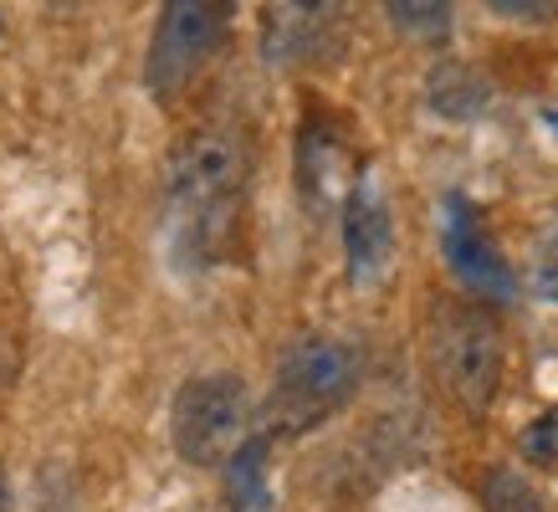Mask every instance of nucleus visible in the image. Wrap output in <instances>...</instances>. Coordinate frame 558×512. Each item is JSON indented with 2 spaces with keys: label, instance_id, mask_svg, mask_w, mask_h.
Listing matches in <instances>:
<instances>
[{
  "label": "nucleus",
  "instance_id": "14",
  "mask_svg": "<svg viewBox=\"0 0 558 512\" xmlns=\"http://www.w3.org/2000/svg\"><path fill=\"white\" fill-rule=\"evenodd\" d=\"M518 446H523L527 461H538V466H558V405L543 410L538 420L523 430V441Z\"/></svg>",
  "mask_w": 558,
  "mask_h": 512
},
{
  "label": "nucleus",
  "instance_id": "9",
  "mask_svg": "<svg viewBox=\"0 0 558 512\" xmlns=\"http://www.w3.org/2000/svg\"><path fill=\"white\" fill-rule=\"evenodd\" d=\"M333 5H271L267 11V57L271 62H303L323 47V32L333 26Z\"/></svg>",
  "mask_w": 558,
  "mask_h": 512
},
{
  "label": "nucleus",
  "instance_id": "7",
  "mask_svg": "<svg viewBox=\"0 0 558 512\" xmlns=\"http://www.w3.org/2000/svg\"><path fill=\"white\" fill-rule=\"evenodd\" d=\"M343 252H349L354 282L385 277L389 252H395V225H389V205L374 185V174H359V185L343 200Z\"/></svg>",
  "mask_w": 558,
  "mask_h": 512
},
{
  "label": "nucleus",
  "instance_id": "15",
  "mask_svg": "<svg viewBox=\"0 0 558 512\" xmlns=\"http://www.w3.org/2000/svg\"><path fill=\"white\" fill-rule=\"evenodd\" d=\"M492 16H508V21H554L558 16V0H492L487 5Z\"/></svg>",
  "mask_w": 558,
  "mask_h": 512
},
{
  "label": "nucleus",
  "instance_id": "19",
  "mask_svg": "<svg viewBox=\"0 0 558 512\" xmlns=\"http://www.w3.org/2000/svg\"><path fill=\"white\" fill-rule=\"evenodd\" d=\"M0 32H5V21H0Z\"/></svg>",
  "mask_w": 558,
  "mask_h": 512
},
{
  "label": "nucleus",
  "instance_id": "13",
  "mask_svg": "<svg viewBox=\"0 0 558 512\" xmlns=\"http://www.w3.org/2000/svg\"><path fill=\"white\" fill-rule=\"evenodd\" d=\"M487 512H543V502H538V492L527 487L523 472L492 466L487 472Z\"/></svg>",
  "mask_w": 558,
  "mask_h": 512
},
{
  "label": "nucleus",
  "instance_id": "12",
  "mask_svg": "<svg viewBox=\"0 0 558 512\" xmlns=\"http://www.w3.org/2000/svg\"><path fill=\"white\" fill-rule=\"evenodd\" d=\"M385 11L405 36H421V41H440V36H451V5H440V0H425V5L395 0V5H385Z\"/></svg>",
  "mask_w": 558,
  "mask_h": 512
},
{
  "label": "nucleus",
  "instance_id": "6",
  "mask_svg": "<svg viewBox=\"0 0 558 512\" xmlns=\"http://www.w3.org/2000/svg\"><path fill=\"white\" fill-rule=\"evenodd\" d=\"M440 246H446L451 277L472 292L476 303H512V267L502 261L482 210L466 195L440 200Z\"/></svg>",
  "mask_w": 558,
  "mask_h": 512
},
{
  "label": "nucleus",
  "instance_id": "18",
  "mask_svg": "<svg viewBox=\"0 0 558 512\" xmlns=\"http://www.w3.org/2000/svg\"><path fill=\"white\" fill-rule=\"evenodd\" d=\"M543 123H548V129H554V134H558V98L548 102V108H543Z\"/></svg>",
  "mask_w": 558,
  "mask_h": 512
},
{
  "label": "nucleus",
  "instance_id": "11",
  "mask_svg": "<svg viewBox=\"0 0 558 512\" xmlns=\"http://www.w3.org/2000/svg\"><path fill=\"white\" fill-rule=\"evenodd\" d=\"M430 108L436 113H446V119H476L482 108H487L492 87L482 83V72L466 68V62H440L436 72H430Z\"/></svg>",
  "mask_w": 558,
  "mask_h": 512
},
{
  "label": "nucleus",
  "instance_id": "3",
  "mask_svg": "<svg viewBox=\"0 0 558 512\" xmlns=\"http://www.w3.org/2000/svg\"><path fill=\"white\" fill-rule=\"evenodd\" d=\"M425 349L436 369L440 390L451 394L461 410H482L502 390V333L492 324V313L466 297H436L430 324H425Z\"/></svg>",
  "mask_w": 558,
  "mask_h": 512
},
{
  "label": "nucleus",
  "instance_id": "17",
  "mask_svg": "<svg viewBox=\"0 0 558 512\" xmlns=\"http://www.w3.org/2000/svg\"><path fill=\"white\" fill-rule=\"evenodd\" d=\"M0 512H11V487H5V466H0Z\"/></svg>",
  "mask_w": 558,
  "mask_h": 512
},
{
  "label": "nucleus",
  "instance_id": "10",
  "mask_svg": "<svg viewBox=\"0 0 558 512\" xmlns=\"http://www.w3.org/2000/svg\"><path fill=\"white\" fill-rule=\"evenodd\" d=\"M267 446L271 436H246L241 451L226 461V497L236 512H267L271 492H267Z\"/></svg>",
  "mask_w": 558,
  "mask_h": 512
},
{
  "label": "nucleus",
  "instance_id": "8",
  "mask_svg": "<svg viewBox=\"0 0 558 512\" xmlns=\"http://www.w3.org/2000/svg\"><path fill=\"white\" fill-rule=\"evenodd\" d=\"M343 174H349V149H343L333 119L307 113L303 134H298V190L313 205H328L333 195L359 185V180H343Z\"/></svg>",
  "mask_w": 558,
  "mask_h": 512
},
{
  "label": "nucleus",
  "instance_id": "1",
  "mask_svg": "<svg viewBox=\"0 0 558 512\" xmlns=\"http://www.w3.org/2000/svg\"><path fill=\"white\" fill-rule=\"evenodd\" d=\"M246 174H252V154L231 123H205L180 138L165 195H170L174 252L185 261H216L226 252L246 200Z\"/></svg>",
  "mask_w": 558,
  "mask_h": 512
},
{
  "label": "nucleus",
  "instance_id": "16",
  "mask_svg": "<svg viewBox=\"0 0 558 512\" xmlns=\"http://www.w3.org/2000/svg\"><path fill=\"white\" fill-rule=\"evenodd\" d=\"M538 292L548 303H558V221H554V231L543 236V252H538Z\"/></svg>",
  "mask_w": 558,
  "mask_h": 512
},
{
  "label": "nucleus",
  "instance_id": "5",
  "mask_svg": "<svg viewBox=\"0 0 558 512\" xmlns=\"http://www.w3.org/2000/svg\"><path fill=\"white\" fill-rule=\"evenodd\" d=\"M170 436L190 466L231 461L246 441V385L236 375H195L190 385H180Z\"/></svg>",
  "mask_w": 558,
  "mask_h": 512
},
{
  "label": "nucleus",
  "instance_id": "2",
  "mask_svg": "<svg viewBox=\"0 0 558 512\" xmlns=\"http://www.w3.org/2000/svg\"><path fill=\"white\" fill-rule=\"evenodd\" d=\"M364 375V354L343 333H303L288 343V354L277 364L267 410H262V436H303L323 426L333 410L349 405Z\"/></svg>",
  "mask_w": 558,
  "mask_h": 512
},
{
  "label": "nucleus",
  "instance_id": "4",
  "mask_svg": "<svg viewBox=\"0 0 558 512\" xmlns=\"http://www.w3.org/2000/svg\"><path fill=\"white\" fill-rule=\"evenodd\" d=\"M226 26H231L226 0H170L154 21L149 62H144V83H149L154 98H180L226 41Z\"/></svg>",
  "mask_w": 558,
  "mask_h": 512
}]
</instances>
